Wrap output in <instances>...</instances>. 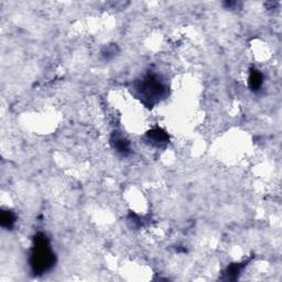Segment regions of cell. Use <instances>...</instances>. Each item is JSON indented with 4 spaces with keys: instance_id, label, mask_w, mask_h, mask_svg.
Wrapping results in <instances>:
<instances>
[{
    "instance_id": "obj_1",
    "label": "cell",
    "mask_w": 282,
    "mask_h": 282,
    "mask_svg": "<svg viewBox=\"0 0 282 282\" xmlns=\"http://www.w3.org/2000/svg\"><path fill=\"white\" fill-rule=\"evenodd\" d=\"M55 262L56 256L53 253L47 236L43 233L37 234L33 238V245L29 258L31 271L34 276H42L52 270Z\"/></svg>"
},
{
    "instance_id": "obj_2",
    "label": "cell",
    "mask_w": 282,
    "mask_h": 282,
    "mask_svg": "<svg viewBox=\"0 0 282 282\" xmlns=\"http://www.w3.org/2000/svg\"><path fill=\"white\" fill-rule=\"evenodd\" d=\"M134 91L147 107H152L165 98L167 86L157 74L148 73L134 83Z\"/></svg>"
},
{
    "instance_id": "obj_3",
    "label": "cell",
    "mask_w": 282,
    "mask_h": 282,
    "mask_svg": "<svg viewBox=\"0 0 282 282\" xmlns=\"http://www.w3.org/2000/svg\"><path fill=\"white\" fill-rule=\"evenodd\" d=\"M110 143H112L115 151L120 154L121 157H128L131 153L130 142L119 132H114L112 138H110Z\"/></svg>"
},
{
    "instance_id": "obj_4",
    "label": "cell",
    "mask_w": 282,
    "mask_h": 282,
    "mask_svg": "<svg viewBox=\"0 0 282 282\" xmlns=\"http://www.w3.org/2000/svg\"><path fill=\"white\" fill-rule=\"evenodd\" d=\"M145 138L153 147H161V145H164L169 141V136L161 128H154V129L148 131Z\"/></svg>"
},
{
    "instance_id": "obj_5",
    "label": "cell",
    "mask_w": 282,
    "mask_h": 282,
    "mask_svg": "<svg viewBox=\"0 0 282 282\" xmlns=\"http://www.w3.org/2000/svg\"><path fill=\"white\" fill-rule=\"evenodd\" d=\"M248 83L251 91L258 92L263 84V75L257 69H251Z\"/></svg>"
},
{
    "instance_id": "obj_6",
    "label": "cell",
    "mask_w": 282,
    "mask_h": 282,
    "mask_svg": "<svg viewBox=\"0 0 282 282\" xmlns=\"http://www.w3.org/2000/svg\"><path fill=\"white\" fill-rule=\"evenodd\" d=\"M15 224L16 215L13 214L11 211L2 210L1 214H0V225H1V227L8 229V231H11V229L15 227Z\"/></svg>"
},
{
    "instance_id": "obj_7",
    "label": "cell",
    "mask_w": 282,
    "mask_h": 282,
    "mask_svg": "<svg viewBox=\"0 0 282 282\" xmlns=\"http://www.w3.org/2000/svg\"><path fill=\"white\" fill-rule=\"evenodd\" d=\"M246 263H233L231 266H228L226 269V271L224 273V279L225 280H236L238 277H239L240 272L244 270V268L246 267Z\"/></svg>"
},
{
    "instance_id": "obj_8",
    "label": "cell",
    "mask_w": 282,
    "mask_h": 282,
    "mask_svg": "<svg viewBox=\"0 0 282 282\" xmlns=\"http://www.w3.org/2000/svg\"><path fill=\"white\" fill-rule=\"evenodd\" d=\"M117 52H118V50H117L116 46H109L105 48L101 54H103L105 60H110V59H113V57L116 56Z\"/></svg>"
}]
</instances>
